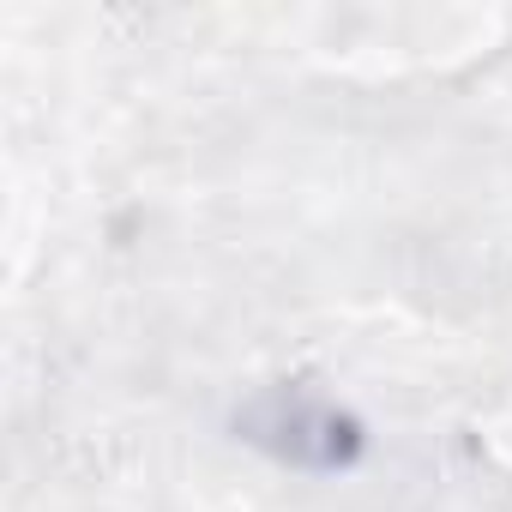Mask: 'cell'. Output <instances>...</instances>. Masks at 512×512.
I'll return each mask as SVG.
<instances>
[{
	"label": "cell",
	"instance_id": "cell-1",
	"mask_svg": "<svg viewBox=\"0 0 512 512\" xmlns=\"http://www.w3.org/2000/svg\"><path fill=\"white\" fill-rule=\"evenodd\" d=\"M247 440H260L266 452H278L284 464H302V470H350L362 458V428L356 416H344L338 404L314 398V392H266L241 416Z\"/></svg>",
	"mask_w": 512,
	"mask_h": 512
}]
</instances>
